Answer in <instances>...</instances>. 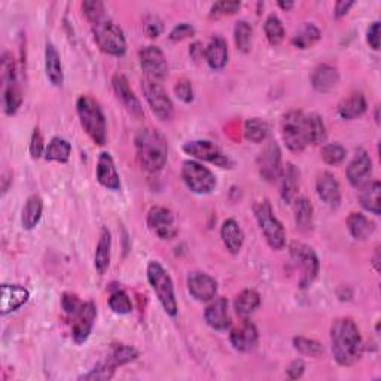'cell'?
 Returning <instances> with one entry per match:
<instances>
[{"instance_id": "6da1fadb", "label": "cell", "mask_w": 381, "mask_h": 381, "mask_svg": "<svg viewBox=\"0 0 381 381\" xmlns=\"http://www.w3.org/2000/svg\"><path fill=\"white\" fill-rule=\"evenodd\" d=\"M331 344L334 359L341 366H352L362 357V335L350 318H340L332 322Z\"/></svg>"}, {"instance_id": "7a4b0ae2", "label": "cell", "mask_w": 381, "mask_h": 381, "mask_svg": "<svg viewBox=\"0 0 381 381\" xmlns=\"http://www.w3.org/2000/svg\"><path fill=\"white\" fill-rule=\"evenodd\" d=\"M137 160L144 170L156 173L164 169L169 158V144L164 134L156 128H143L134 139Z\"/></svg>"}, {"instance_id": "3957f363", "label": "cell", "mask_w": 381, "mask_h": 381, "mask_svg": "<svg viewBox=\"0 0 381 381\" xmlns=\"http://www.w3.org/2000/svg\"><path fill=\"white\" fill-rule=\"evenodd\" d=\"M76 110L88 137L98 147H103L107 140V127L105 114L97 100L89 96H81L76 102Z\"/></svg>"}, {"instance_id": "277c9868", "label": "cell", "mask_w": 381, "mask_h": 381, "mask_svg": "<svg viewBox=\"0 0 381 381\" xmlns=\"http://www.w3.org/2000/svg\"><path fill=\"white\" fill-rule=\"evenodd\" d=\"M148 282L151 287L154 289V292L161 302V306L167 315L176 318L177 316V301L174 295V286H173V280L170 274L165 271V268L156 261H151L148 264Z\"/></svg>"}, {"instance_id": "5b68a950", "label": "cell", "mask_w": 381, "mask_h": 381, "mask_svg": "<svg viewBox=\"0 0 381 381\" xmlns=\"http://www.w3.org/2000/svg\"><path fill=\"white\" fill-rule=\"evenodd\" d=\"M253 213L268 246L274 251L283 249L286 244V231L282 222L276 218L271 204L268 201H260L255 204Z\"/></svg>"}, {"instance_id": "8992f818", "label": "cell", "mask_w": 381, "mask_h": 381, "mask_svg": "<svg viewBox=\"0 0 381 381\" xmlns=\"http://www.w3.org/2000/svg\"><path fill=\"white\" fill-rule=\"evenodd\" d=\"M94 40L98 45V48L107 55L114 57H122L127 52V40L124 31L114 21L103 20L98 24L93 26Z\"/></svg>"}, {"instance_id": "52a82bcc", "label": "cell", "mask_w": 381, "mask_h": 381, "mask_svg": "<svg viewBox=\"0 0 381 381\" xmlns=\"http://www.w3.org/2000/svg\"><path fill=\"white\" fill-rule=\"evenodd\" d=\"M2 82H3V106L6 115H15L22 103L21 88L18 85L17 67L13 54L2 55Z\"/></svg>"}, {"instance_id": "ba28073f", "label": "cell", "mask_w": 381, "mask_h": 381, "mask_svg": "<svg viewBox=\"0 0 381 381\" xmlns=\"http://www.w3.org/2000/svg\"><path fill=\"white\" fill-rule=\"evenodd\" d=\"M289 253L301 271L299 280L301 289H307L308 286L313 285V282H315L320 270V262L316 252L306 243L294 241L289 246Z\"/></svg>"}, {"instance_id": "9c48e42d", "label": "cell", "mask_w": 381, "mask_h": 381, "mask_svg": "<svg viewBox=\"0 0 381 381\" xmlns=\"http://www.w3.org/2000/svg\"><path fill=\"white\" fill-rule=\"evenodd\" d=\"M282 137L289 151L302 152L307 147L306 115L301 110H289L282 119Z\"/></svg>"}, {"instance_id": "30bf717a", "label": "cell", "mask_w": 381, "mask_h": 381, "mask_svg": "<svg viewBox=\"0 0 381 381\" xmlns=\"http://www.w3.org/2000/svg\"><path fill=\"white\" fill-rule=\"evenodd\" d=\"M182 179L185 185L194 194L204 195L210 194L216 188V177L207 167L197 161H185L182 165Z\"/></svg>"}, {"instance_id": "8fae6325", "label": "cell", "mask_w": 381, "mask_h": 381, "mask_svg": "<svg viewBox=\"0 0 381 381\" xmlns=\"http://www.w3.org/2000/svg\"><path fill=\"white\" fill-rule=\"evenodd\" d=\"M142 88L144 98H147L154 115L160 121H170L174 114V107L164 87L160 82L144 80Z\"/></svg>"}, {"instance_id": "7c38bea8", "label": "cell", "mask_w": 381, "mask_h": 381, "mask_svg": "<svg viewBox=\"0 0 381 381\" xmlns=\"http://www.w3.org/2000/svg\"><path fill=\"white\" fill-rule=\"evenodd\" d=\"M139 63L142 70L147 75V80L163 82L167 75H169V64H167L164 52L155 47V45H149L144 47L139 52Z\"/></svg>"}, {"instance_id": "4fadbf2b", "label": "cell", "mask_w": 381, "mask_h": 381, "mask_svg": "<svg viewBox=\"0 0 381 381\" xmlns=\"http://www.w3.org/2000/svg\"><path fill=\"white\" fill-rule=\"evenodd\" d=\"M184 151L194 156L197 160L201 161H207L211 164H216L218 167H222V169H227V167L231 165V161L227 155H223V152L216 147L215 143L210 140H193V142H186L184 144Z\"/></svg>"}, {"instance_id": "5bb4252c", "label": "cell", "mask_w": 381, "mask_h": 381, "mask_svg": "<svg viewBox=\"0 0 381 381\" xmlns=\"http://www.w3.org/2000/svg\"><path fill=\"white\" fill-rule=\"evenodd\" d=\"M148 227L161 240H172L176 237L177 228L172 210L163 206H154L148 213Z\"/></svg>"}, {"instance_id": "9a60e30c", "label": "cell", "mask_w": 381, "mask_h": 381, "mask_svg": "<svg viewBox=\"0 0 381 381\" xmlns=\"http://www.w3.org/2000/svg\"><path fill=\"white\" fill-rule=\"evenodd\" d=\"M260 174L267 182H276L282 176V151L276 142H270L257 158Z\"/></svg>"}, {"instance_id": "2e32d148", "label": "cell", "mask_w": 381, "mask_h": 381, "mask_svg": "<svg viewBox=\"0 0 381 381\" xmlns=\"http://www.w3.org/2000/svg\"><path fill=\"white\" fill-rule=\"evenodd\" d=\"M97 318V307L94 302H84L80 311L73 316L72 324V337L76 344H84L94 328V322Z\"/></svg>"}, {"instance_id": "e0dca14e", "label": "cell", "mask_w": 381, "mask_h": 381, "mask_svg": "<svg viewBox=\"0 0 381 381\" xmlns=\"http://www.w3.org/2000/svg\"><path fill=\"white\" fill-rule=\"evenodd\" d=\"M345 174L350 185L354 188H362L368 182H371L369 179H371L373 174V161L365 149H359L356 152L354 158L347 165Z\"/></svg>"}, {"instance_id": "ac0fdd59", "label": "cell", "mask_w": 381, "mask_h": 381, "mask_svg": "<svg viewBox=\"0 0 381 381\" xmlns=\"http://www.w3.org/2000/svg\"><path fill=\"white\" fill-rule=\"evenodd\" d=\"M188 290L200 302H209L218 294V282L211 276L195 271L188 276Z\"/></svg>"}, {"instance_id": "d6986e66", "label": "cell", "mask_w": 381, "mask_h": 381, "mask_svg": "<svg viewBox=\"0 0 381 381\" xmlns=\"http://www.w3.org/2000/svg\"><path fill=\"white\" fill-rule=\"evenodd\" d=\"M112 87H114V91L118 97L119 102L124 105V107L130 112L134 118H142L143 117V107L140 100L134 94L131 89L127 77L124 75H115L112 77Z\"/></svg>"}, {"instance_id": "ffe728a7", "label": "cell", "mask_w": 381, "mask_h": 381, "mask_svg": "<svg viewBox=\"0 0 381 381\" xmlns=\"http://www.w3.org/2000/svg\"><path fill=\"white\" fill-rule=\"evenodd\" d=\"M316 193L323 203L331 209L338 207L341 203V188L337 177L331 172L319 174L316 181Z\"/></svg>"}, {"instance_id": "44dd1931", "label": "cell", "mask_w": 381, "mask_h": 381, "mask_svg": "<svg viewBox=\"0 0 381 381\" xmlns=\"http://www.w3.org/2000/svg\"><path fill=\"white\" fill-rule=\"evenodd\" d=\"M139 357V352L134 349L133 345L127 344H112L109 354L106 356V359L100 362L97 366L106 369L112 375H115V371L118 366L127 365L133 361H136Z\"/></svg>"}, {"instance_id": "7402d4cb", "label": "cell", "mask_w": 381, "mask_h": 381, "mask_svg": "<svg viewBox=\"0 0 381 381\" xmlns=\"http://www.w3.org/2000/svg\"><path fill=\"white\" fill-rule=\"evenodd\" d=\"M96 177L98 184L105 186L109 190H119L121 189V179L117 172L115 161L109 152H102L98 155L97 167H96Z\"/></svg>"}, {"instance_id": "603a6c76", "label": "cell", "mask_w": 381, "mask_h": 381, "mask_svg": "<svg viewBox=\"0 0 381 381\" xmlns=\"http://www.w3.org/2000/svg\"><path fill=\"white\" fill-rule=\"evenodd\" d=\"M257 338H260L257 329L249 320H244L241 324H239L237 328H234L230 334V341L232 347L241 353L252 352L257 344Z\"/></svg>"}, {"instance_id": "cb8c5ba5", "label": "cell", "mask_w": 381, "mask_h": 381, "mask_svg": "<svg viewBox=\"0 0 381 381\" xmlns=\"http://www.w3.org/2000/svg\"><path fill=\"white\" fill-rule=\"evenodd\" d=\"M204 319L210 328L215 331H225L230 328L231 319L228 313V301L227 298H213L210 304L206 307Z\"/></svg>"}, {"instance_id": "d4e9b609", "label": "cell", "mask_w": 381, "mask_h": 381, "mask_svg": "<svg viewBox=\"0 0 381 381\" xmlns=\"http://www.w3.org/2000/svg\"><path fill=\"white\" fill-rule=\"evenodd\" d=\"M30 298L29 290L18 285H2V297H0V313L3 316L20 310L27 304Z\"/></svg>"}, {"instance_id": "484cf974", "label": "cell", "mask_w": 381, "mask_h": 381, "mask_svg": "<svg viewBox=\"0 0 381 381\" xmlns=\"http://www.w3.org/2000/svg\"><path fill=\"white\" fill-rule=\"evenodd\" d=\"M310 81L318 93H329L338 85L340 73L337 67L331 64H319L311 72Z\"/></svg>"}, {"instance_id": "4316f807", "label": "cell", "mask_w": 381, "mask_h": 381, "mask_svg": "<svg viewBox=\"0 0 381 381\" xmlns=\"http://www.w3.org/2000/svg\"><path fill=\"white\" fill-rule=\"evenodd\" d=\"M204 59L213 70H222L228 63V43L221 36H213L206 48Z\"/></svg>"}, {"instance_id": "83f0119b", "label": "cell", "mask_w": 381, "mask_h": 381, "mask_svg": "<svg viewBox=\"0 0 381 381\" xmlns=\"http://www.w3.org/2000/svg\"><path fill=\"white\" fill-rule=\"evenodd\" d=\"M221 239L225 244V248L232 253L237 255L244 243V232L240 227V223L235 219H227L223 221L221 227Z\"/></svg>"}, {"instance_id": "f1b7e54d", "label": "cell", "mask_w": 381, "mask_h": 381, "mask_svg": "<svg viewBox=\"0 0 381 381\" xmlns=\"http://www.w3.org/2000/svg\"><path fill=\"white\" fill-rule=\"evenodd\" d=\"M299 189V170L294 164L287 163L280 176V195L285 203L290 204L297 197Z\"/></svg>"}, {"instance_id": "f546056e", "label": "cell", "mask_w": 381, "mask_h": 381, "mask_svg": "<svg viewBox=\"0 0 381 381\" xmlns=\"http://www.w3.org/2000/svg\"><path fill=\"white\" fill-rule=\"evenodd\" d=\"M45 70H47V77L54 87L63 85L64 75L61 59L52 43H47V48H45Z\"/></svg>"}, {"instance_id": "4dcf8cb0", "label": "cell", "mask_w": 381, "mask_h": 381, "mask_svg": "<svg viewBox=\"0 0 381 381\" xmlns=\"http://www.w3.org/2000/svg\"><path fill=\"white\" fill-rule=\"evenodd\" d=\"M347 228L352 234V237L356 240H368L375 232V223L369 221L362 213H350L347 218Z\"/></svg>"}, {"instance_id": "1f68e13d", "label": "cell", "mask_w": 381, "mask_h": 381, "mask_svg": "<svg viewBox=\"0 0 381 381\" xmlns=\"http://www.w3.org/2000/svg\"><path fill=\"white\" fill-rule=\"evenodd\" d=\"M368 109L366 98L362 93H353L349 97L343 98L338 105V115L343 119H354L362 117Z\"/></svg>"}, {"instance_id": "d6a6232c", "label": "cell", "mask_w": 381, "mask_h": 381, "mask_svg": "<svg viewBox=\"0 0 381 381\" xmlns=\"http://www.w3.org/2000/svg\"><path fill=\"white\" fill-rule=\"evenodd\" d=\"M110 251H112V235L107 228H103L100 232L97 241L96 255H94V267L98 274H105L110 265Z\"/></svg>"}, {"instance_id": "836d02e7", "label": "cell", "mask_w": 381, "mask_h": 381, "mask_svg": "<svg viewBox=\"0 0 381 381\" xmlns=\"http://www.w3.org/2000/svg\"><path fill=\"white\" fill-rule=\"evenodd\" d=\"M42 211H43V203L40 197L38 195H31L27 198L24 207H22L21 213V223L27 231L35 230L38 227V223L40 222L42 218Z\"/></svg>"}, {"instance_id": "e575fe53", "label": "cell", "mask_w": 381, "mask_h": 381, "mask_svg": "<svg viewBox=\"0 0 381 381\" xmlns=\"http://www.w3.org/2000/svg\"><path fill=\"white\" fill-rule=\"evenodd\" d=\"M261 304V297L253 289H244L234 301V310L243 319L249 318Z\"/></svg>"}, {"instance_id": "d590c367", "label": "cell", "mask_w": 381, "mask_h": 381, "mask_svg": "<svg viewBox=\"0 0 381 381\" xmlns=\"http://www.w3.org/2000/svg\"><path fill=\"white\" fill-rule=\"evenodd\" d=\"M380 193L381 185L378 181L368 182L362 186V190L359 194V203L361 206L373 215H380L381 213V203H380Z\"/></svg>"}, {"instance_id": "8d00e7d4", "label": "cell", "mask_w": 381, "mask_h": 381, "mask_svg": "<svg viewBox=\"0 0 381 381\" xmlns=\"http://www.w3.org/2000/svg\"><path fill=\"white\" fill-rule=\"evenodd\" d=\"M306 133H307V143L308 144H322L327 142L328 133L327 126H324L323 118L318 114L306 115Z\"/></svg>"}, {"instance_id": "74e56055", "label": "cell", "mask_w": 381, "mask_h": 381, "mask_svg": "<svg viewBox=\"0 0 381 381\" xmlns=\"http://www.w3.org/2000/svg\"><path fill=\"white\" fill-rule=\"evenodd\" d=\"M320 38L322 35L319 27L313 24V22H306V24L295 33L292 45L298 50H308L311 47H315L320 40Z\"/></svg>"}, {"instance_id": "f35d334b", "label": "cell", "mask_w": 381, "mask_h": 381, "mask_svg": "<svg viewBox=\"0 0 381 381\" xmlns=\"http://www.w3.org/2000/svg\"><path fill=\"white\" fill-rule=\"evenodd\" d=\"M294 211H295V223L297 228L302 232H307L313 228V206L310 200L306 197H299L294 200Z\"/></svg>"}, {"instance_id": "ab89813d", "label": "cell", "mask_w": 381, "mask_h": 381, "mask_svg": "<svg viewBox=\"0 0 381 381\" xmlns=\"http://www.w3.org/2000/svg\"><path fill=\"white\" fill-rule=\"evenodd\" d=\"M72 154V144L66 139L54 137L48 143L47 149H45V160L57 161V163H67Z\"/></svg>"}, {"instance_id": "60d3db41", "label": "cell", "mask_w": 381, "mask_h": 381, "mask_svg": "<svg viewBox=\"0 0 381 381\" xmlns=\"http://www.w3.org/2000/svg\"><path fill=\"white\" fill-rule=\"evenodd\" d=\"M252 36H253V29L248 21L240 20L235 22L234 27V40L235 47L241 52H249L252 47Z\"/></svg>"}, {"instance_id": "b9f144b4", "label": "cell", "mask_w": 381, "mask_h": 381, "mask_svg": "<svg viewBox=\"0 0 381 381\" xmlns=\"http://www.w3.org/2000/svg\"><path fill=\"white\" fill-rule=\"evenodd\" d=\"M268 124L261 118H251L244 122V136L253 143H261L268 137Z\"/></svg>"}, {"instance_id": "7bdbcfd3", "label": "cell", "mask_w": 381, "mask_h": 381, "mask_svg": "<svg viewBox=\"0 0 381 381\" xmlns=\"http://www.w3.org/2000/svg\"><path fill=\"white\" fill-rule=\"evenodd\" d=\"M264 31H265L267 40L270 42L273 47L282 43L285 40V36H286L285 27H283L282 21H280V18L277 15H270L265 20Z\"/></svg>"}, {"instance_id": "ee69618b", "label": "cell", "mask_w": 381, "mask_h": 381, "mask_svg": "<svg viewBox=\"0 0 381 381\" xmlns=\"http://www.w3.org/2000/svg\"><path fill=\"white\" fill-rule=\"evenodd\" d=\"M109 307L117 315H130L133 311L131 299L122 289H117L115 292H112L109 298Z\"/></svg>"}, {"instance_id": "f6af8a7d", "label": "cell", "mask_w": 381, "mask_h": 381, "mask_svg": "<svg viewBox=\"0 0 381 381\" xmlns=\"http://www.w3.org/2000/svg\"><path fill=\"white\" fill-rule=\"evenodd\" d=\"M347 151L340 143H329L322 148V160L328 165H338L345 160Z\"/></svg>"}, {"instance_id": "bcb514c9", "label": "cell", "mask_w": 381, "mask_h": 381, "mask_svg": "<svg viewBox=\"0 0 381 381\" xmlns=\"http://www.w3.org/2000/svg\"><path fill=\"white\" fill-rule=\"evenodd\" d=\"M294 347H295V350H298L301 354L311 356V357L322 356L323 352H324L323 345L319 341L311 340V338H306V337H295L294 338Z\"/></svg>"}, {"instance_id": "7dc6e473", "label": "cell", "mask_w": 381, "mask_h": 381, "mask_svg": "<svg viewBox=\"0 0 381 381\" xmlns=\"http://www.w3.org/2000/svg\"><path fill=\"white\" fill-rule=\"evenodd\" d=\"M82 10H84L85 18L91 22L93 26L106 20L105 5L102 2H98V0H87V2L82 3Z\"/></svg>"}, {"instance_id": "c3c4849f", "label": "cell", "mask_w": 381, "mask_h": 381, "mask_svg": "<svg viewBox=\"0 0 381 381\" xmlns=\"http://www.w3.org/2000/svg\"><path fill=\"white\" fill-rule=\"evenodd\" d=\"M241 8V2H227V0H221V2H216L210 9V18H221L225 15H232L235 13H239V9Z\"/></svg>"}, {"instance_id": "681fc988", "label": "cell", "mask_w": 381, "mask_h": 381, "mask_svg": "<svg viewBox=\"0 0 381 381\" xmlns=\"http://www.w3.org/2000/svg\"><path fill=\"white\" fill-rule=\"evenodd\" d=\"M174 93H176V97L184 103H190L194 100V88H193V84H190V81L188 80L177 81L174 87Z\"/></svg>"}, {"instance_id": "f907efd6", "label": "cell", "mask_w": 381, "mask_h": 381, "mask_svg": "<svg viewBox=\"0 0 381 381\" xmlns=\"http://www.w3.org/2000/svg\"><path fill=\"white\" fill-rule=\"evenodd\" d=\"M84 302L77 298L75 294H64L63 298H61V306H63V310L67 316L73 318L77 311H80V308L82 307Z\"/></svg>"}, {"instance_id": "816d5d0a", "label": "cell", "mask_w": 381, "mask_h": 381, "mask_svg": "<svg viewBox=\"0 0 381 381\" xmlns=\"http://www.w3.org/2000/svg\"><path fill=\"white\" fill-rule=\"evenodd\" d=\"M195 35V29L188 24V22H181V24H177L169 35V39L172 42H181L185 40L188 38H193Z\"/></svg>"}, {"instance_id": "f5cc1de1", "label": "cell", "mask_w": 381, "mask_h": 381, "mask_svg": "<svg viewBox=\"0 0 381 381\" xmlns=\"http://www.w3.org/2000/svg\"><path fill=\"white\" fill-rule=\"evenodd\" d=\"M45 149H47V147H45V140H43L42 133L39 131V128H35V131H33L31 140H30V154H31V158H33V160L40 158L42 155H45Z\"/></svg>"}, {"instance_id": "db71d44e", "label": "cell", "mask_w": 381, "mask_h": 381, "mask_svg": "<svg viewBox=\"0 0 381 381\" xmlns=\"http://www.w3.org/2000/svg\"><path fill=\"white\" fill-rule=\"evenodd\" d=\"M144 33L152 39L158 38L163 33V22L158 17H149L144 22Z\"/></svg>"}, {"instance_id": "11a10c76", "label": "cell", "mask_w": 381, "mask_h": 381, "mask_svg": "<svg viewBox=\"0 0 381 381\" xmlns=\"http://www.w3.org/2000/svg\"><path fill=\"white\" fill-rule=\"evenodd\" d=\"M366 40L374 51L380 50V21H374L366 31Z\"/></svg>"}, {"instance_id": "9f6ffc18", "label": "cell", "mask_w": 381, "mask_h": 381, "mask_svg": "<svg viewBox=\"0 0 381 381\" xmlns=\"http://www.w3.org/2000/svg\"><path fill=\"white\" fill-rule=\"evenodd\" d=\"M306 371V364L304 361H301V359H297L294 361L292 364H290L286 369V373H287V377L290 380H298L302 377V374H304Z\"/></svg>"}, {"instance_id": "6f0895ef", "label": "cell", "mask_w": 381, "mask_h": 381, "mask_svg": "<svg viewBox=\"0 0 381 381\" xmlns=\"http://www.w3.org/2000/svg\"><path fill=\"white\" fill-rule=\"evenodd\" d=\"M354 6V2H345V0H340V2L335 3L334 8V17L335 18H343L347 14H349V10Z\"/></svg>"}, {"instance_id": "680465c9", "label": "cell", "mask_w": 381, "mask_h": 381, "mask_svg": "<svg viewBox=\"0 0 381 381\" xmlns=\"http://www.w3.org/2000/svg\"><path fill=\"white\" fill-rule=\"evenodd\" d=\"M189 54H190V57H193L195 61H200L201 59L204 57V54H206V50H203V45L195 42L193 47H190L189 50Z\"/></svg>"}, {"instance_id": "91938a15", "label": "cell", "mask_w": 381, "mask_h": 381, "mask_svg": "<svg viewBox=\"0 0 381 381\" xmlns=\"http://www.w3.org/2000/svg\"><path fill=\"white\" fill-rule=\"evenodd\" d=\"M278 8H282L283 10H289V9H292L295 6L294 2H283V0H280V2H277Z\"/></svg>"}, {"instance_id": "94428289", "label": "cell", "mask_w": 381, "mask_h": 381, "mask_svg": "<svg viewBox=\"0 0 381 381\" xmlns=\"http://www.w3.org/2000/svg\"><path fill=\"white\" fill-rule=\"evenodd\" d=\"M378 255H380V248H377V249H375V255H374V262H373V264H374V268H375V271H378V270H380V265H378V264H380V262H378V260H380V257H378Z\"/></svg>"}]
</instances>
